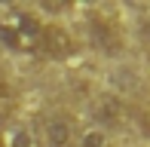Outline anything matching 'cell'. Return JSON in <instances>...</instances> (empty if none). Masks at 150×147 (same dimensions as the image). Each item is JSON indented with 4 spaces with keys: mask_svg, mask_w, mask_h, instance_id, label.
Segmentation results:
<instances>
[{
    "mask_svg": "<svg viewBox=\"0 0 150 147\" xmlns=\"http://www.w3.org/2000/svg\"><path fill=\"white\" fill-rule=\"evenodd\" d=\"M40 31H43V22L25 9H12L9 16L0 18V43L12 52H37Z\"/></svg>",
    "mask_w": 150,
    "mask_h": 147,
    "instance_id": "cell-1",
    "label": "cell"
},
{
    "mask_svg": "<svg viewBox=\"0 0 150 147\" xmlns=\"http://www.w3.org/2000/svg\"><path fill=\"white\" fill-rule=\"evenodd\" d=\"M0 147H3V144H0Z\"/></svg>",
    "mask_w": 150,
    "mask_h": 147,
    "instance_id": "cell-9",
    "label": "cell"
},
{
    "mask_svg": "<svg viewBox=\"0 0 150 147\" xmlns=\"http://www.w3.org/2000/svg\"><path fill=\"white\" fill-rule=\"evenodd\" d=\"M89 37H92V46L104 55H117L122 49V37H120L117 25L107 22V18H98V16L89 18Z\"/></svg>",
    "mask_w": 150,
    "mask_h": 147,
    "instance_id": "cell-3",
    "label": "cell"
},
{
    "mask_svg": "<svg viewBox=\"0 0 150 147\" xmlns=\"http://www.w3.org/2000/svg\"><path fill=\"white\" fill-rule=\"evenodd\" d=\"M74 49H77L74 37L61 25H43V31H40V52H46L49 58H71Z\"/></svg>",
    "mask_w": 150,
    "mask_h": 147,
    "instance_id": "cell-2",
    "label": "cell"
},
{
    "mask_svg": "<svg viewBox=\"0 0 150 147\" xmlns=\"http://www.w3.org/2000/svg\"><path fill=\"white\" fill-rule=\"evenodd\" d=\"M95 117H98V126H117V119L122 117V104L117 101L113 95H104L98 101V107H95Z\"/></svg>",
    "mask_w": 150,
    "mask_h": 147,
    "instance_id": "cell-5",
    "label": "cell"
},
{
    "mask_svg": "<svg viewBox=\"0 0 150 147\" xmlns=\"http://www.w3.org/2000/svg\"><path fill=\"white\" fill-rule=\"evenodd\" d=\"M43 135H46V147H74L77 144V126L67 113H52L43 123Z\"/></svg>",
    "mask_w": 150,
    "mask_h": 147,
    "instance_id": "cell-4",
    "label": "cell"
},
{
    "mask_svg": "<svg viewBox=\"0 0 150 147\" xmlns=\"http://www.w3.org/2000/svg\"><path fill=\"white\" fill-rule=\"evenodd\" d=\"M12 110H16V95H12L9 83H3V80H0V119H9Z\"/></svg>",
    "mask_w": 150,
    "mask_h": 147,
    "instance_id": "cell-8",
    "label": "cell"
},
{
    "mask_svg": "<svg viewBox=\"0 0 150 147\" xmlns=\"http://www.w3.org/2000/svg\"><path fill=\"white\" fill-rule=\"evenodd\" d=\"M107 144V135L101 126H89V129L77 132V147H104Z\"/></svg>",
    "mask_w": 150,
    "mask_h": 147,
    "instance_id": "cell-6",
    "label": "cell"
},
{
    "mask_svg": "<svg viewBox=\"0 0 150 147\" xmlns=\"http://www.w3.org/2000/svg\"><path fill=\"white\" fill-rule=\"evenodd\" d=\"M3 147H40V141L31 129H12Z\"/></svg>",
    "mask_w": 150,
    "mask_h": 147,
    "instance_id": "cell-7",
    "label": "cell"
}]
</instances>
